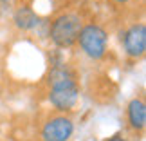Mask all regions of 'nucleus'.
Masks as SVG:
<instances>
[{"label": "nucleus", "instance_id": "obj_1", "mask_svg": "<svg viewBox=\"0 0 146 141\" xmlns=\"http://www.w3.org/2000/svg\"><path fill=\"white\" fill-rule=\"evenodd\" d=\"M47 100L54 112L70 114L80 101V82L70 65L58 63L49 72L47 80Z\"/></svg>", "mask_w": 146, "mask_h": 141}, {"label": "nucleus", "instance_id": "obj_2", "mask_svg": "<svg viewBox=\"0 0 146 141\" xmlns=\"http://www.w3.org/2000/svg\"><path fill=\"white\" fill-rule=\"evenodd\" d=\"M85 20L80 11H61L49 22V40L56 49L76 47L78 36Z\"/></svg>", "mask_w": 146, "mask_h": 141}, {"label": "nucleus", "instance_id": "obj_3", "mask_svg": "<svg viewBox=\"0 0 146 141\" xmlns=\"http://www.w3.org/2000/svg\"><path fill=\"white\" fill-rule=\"evenodd\" d=\"M76 47L90 61L103 60L108 53V31L99 22H87L80 31Z\"/></svg>", "mask_w": 146, "mask_h": 141}, {"label": "nucleus", "instance_id": "obj_4", "mask_svg": "<svg viewBox=\"0 0 146 141\" xmlns=\"http://www.w3.org/2000/svg\"><path fill=\"white\" fill-rule=\"evenodd\" d=\"M121 47L128 60L139 61L146 53V24L135 20L121 31Z\"/></svg>", "mask_w": 146, "mask_h": 141}, {"label": "nucleus", "instance_id": "obj_5", "mask_svg": "<svg viewBox=\"0 0 146 141\" xmlns=\"http://www.w3.org/2000/svg\"><path fill=\"white\" fill-rule=\"evenodd\" d=\"M76 125L70 114H61V112H52L45 118L40 128L42 141H70L74 136Z\"/></svg>", "mask_w": 146, "mask_h": 141}, {"label": "nucleus", "instance_id": "obj_6", "mask_svg": "<svg viewBox=\"0 0 146 141\" xmlns=\"http://www.w3.org/2000/svg\"><path fill=\"white\" fill-rule=\"evenodd\" d=\"M125 127L132 136H143L146 128V101L144 96H133L125 109Z\"/></svg>", "mask_w": 146, "mask_h": 141}, {"label": "nucleus", "instance_id": "obj_7", "mask_svg": "<svg viewBox=\"0 0 146 141\" xmlns=\"http://www.w3.org/2000/svg\"><path fill=\"white\" fill-rule=\"evenodd\" d=\"M13 24L18 31L27 33V31H33L40 25V16L29 5H18L13 13Z\"/></svg>", "mask_w": 146, "mask_h": 141}, {"label": "nucleus", "instance_id": "obj_8", "mask_svg": "<svg viewBox=\"0 0 146 141\" xmlns=\"http://www.w3.org/2000/svg\"><path fill=\"white\" fill-rule=\"evenodd\" d=\"M114 5H117V7H128V5H132V4H135L137 0H110Z\"/></svg>", "mask_w": 146, "mask_h": 141}, {"label": "nucleus", "instance_id": "obj_9", "mask_svg": "<svg viewBox=\"0 0 146 141\" xmlns=\"http://www.w3.org/2000/svg\"><path fill=\"white\" fill-rule=\"evenodd\" d=\"M105 141H128V138L125 136V134H114V136L106 138Z\"/></svg>", "mask_w": 146, "mask_h": 141}, {"label": "nucleus", "instance_id": "obj_10", "mask_svg": "<svg viewBox=\"0 0 146 141\" xmlns=\"http://www.w3.org/2000/svg\"><path fill=\"white\" fill-rule=\"evenodd\" d=\"M15 0H0V5H5V4H13Z\"/></svg>", "mask_w": 146, "mask_h": 141}]
</instances>
